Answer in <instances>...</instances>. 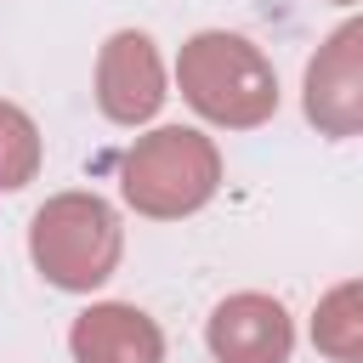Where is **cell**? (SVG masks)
<instances>
[{"label":"cell","mask_w":363,"mask_h":363,"mask_svg":"<svg viewBox=\"0 0 363 363\" xmlns=\"http://www.w3.org/2000/svg\"><path fill=\"white\" fill-rule=\"evenodd\" d=\"M221 182V164H216V147L199 136V130H153L142 136L130 153H125V199L142 210V216H187L199 210Z\"/></svg>","instance_id":"3957f363"},{"label":"cell","mask_w":363,"mask_h":363,"mask_svg":"<svg viewBox=\"0 0 363 363\" xmlns=\"http://www.w3.org/2000/svg\"><path fill=\"white\" fill-rule=\"evenodd\" d=\"M28 250L57 289H96L119 267V221L96 193H57L40 204Z\"/></svg>","instance_id":"7a4b0ae2"},{"label":"cell","mask_w":363,"mask_h":363,"mask_svg":"<svg viewBox=\"0 0 363 363\" xmlns=\"http://www.w3.org/2000/svg\"><path fill=\"white\" fill-rule=\"evenodd\" d=\"M357 40L363 28L346 23L306 68V119L329 136H352L363 119V74H357Z\"/></svg>","instance_id":"8992f818"},{"label":"cell","mask_w":363,"mask_h":363,"mask_svg":"<svg viewBox=\"0 0 363 363\" xmlns=\"http://www.w3.org/2000/svg\"><path fill=\"white\" fill-rule=\"evenodd\" d=\"M40 164V136L23 108L0 102V187H23Z\"/></svg>","instance_id":"ba28073f"},{"label":"cell","mask_w":363,"mask_h":363,"mask_svg":"<svg viewBox=\"0 0 363 363\" xmlns=\"http://www.w3.org/2000/svg\"><path fill=\"white\" fill-rule=\"evenodd\" d=\"M68 352H74V363H159L164 335L147 312L108 301V306H91V312L74 318Z\"/></svg>","instance_id":"52a82bcc"},{"label":"cell","mask_w":363,"mask_h":363,"mask_svg":"<svg viewBox=\"0 0 363 363\" xmlns=\"http://www.w3.org/2000/svg\"><path fill=\"white\" fill-rule=\"evenodd\" d=\"M182 91L216 125H261L278 108V79L244 34H199L182 45Z\"/></svg>","instance_id":"6da1fadb"},{"label":"cell","mask_w":363,"mask_h":363,"mask_svg":"<svg viewBox=\"0 0 363 363\" xmlns=\"http://www.w3.org/2000/svg\"><path fill=\"white\" fill-rule=\"evenodd\" d=\"M96 102L108 119L119 125H142L159 113L164 102V74H159V57H153V40L125 28L102 45V62H96Z\"/></svg>","instance_id":"277c9868"},{"label":"cell","mask_w":363,"mask_h":363,"mask_svg":"<svg viewBox=\"0 0 363 363\" xmlns=\"http://www.w3.org/2000/svg\"><path fill=\"white\" fill-rule=\"evenodd\" d=\"M295 329L272 295H233L210 312V352L216 363H289Z\"/></svg>","instance_id":"5b68a950"}]
</instances>
